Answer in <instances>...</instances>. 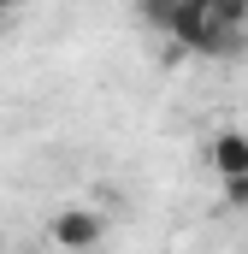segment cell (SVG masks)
Segmentation results:
<instances>
[{
  "instance_id": "cell-1",
  "label": "cell",
  "mask_w": 248,
  "mask_h": 254,
  "mask_svg": "<svg viewBox=\"0 0 248 254\" xmlns=\"http://www.w3.org/2000/svg\"><path fill=\"white\" fill-rule=\"evenodd\" d=\"M101 237H107V219H101L95 207H65L60 219H54V243H60L65 254H89Z\"/></svg>"
},
{
  "instance_id": "cell-2",
  "label": "cell",
  "mask_w": 248,
  "mask_h": 254,
  "mask_svg": "<svg viewBox=\"0 0 248 254\" xmlns=\"http://www.w3.org/2000/svg\"><path fill=\"white\" fill-rule=\"evenodd\" d=\"M207 166H213L219 178H243L248 172V136L243 130H219L213 148H207Z\"/></svg>"
},
{
  "instance_id": "cell-3",
  "label": "cell",
  "mask_w": 248,
  "mask_h": 254,
  "mask_svg": "<svg viewBox=\"0 0 248 254\" xmlns=\"http://www.w3.org/2000/svg\"><path fill=\"white\" fill-rule=\"evenodd\" d=\"M201 6H207L213 24H225V30H248V0H201Z\"/></svg>"
},
{
  "instance_id": "cell-4",
  "label": "cell",
  "mask_w": 248,
  "mask_h": 254,
  "mask_svg": "<svg viewBox=\"0 0 248 254\" xmlns=\"http://www.w3.org/2000/svg\"><path fill=\"white\" fill-rule=\"evenodd\" d=\"M136 6H142V18H148L160 36L172 30V12H178V0H136Z\"/></svg>"
},
{
  "instance_id": "cell-5",
  "label": "cell",
  "mask_w": 248,
  "mask_h": 254,
  "mask_svg": "<svg viewBox=\"0 0 248 254\" xmlns=\"http://www.w3.org/2000/svg\"><path fill=\"white\" fill-rule=\"evenodd\" d=\"M225 201H231V207H248V172L243 178H225Z\"/></svg>"
},
{
  "instance_id": "cell-6",
  "label": "cell",
  "mask_w": 248,
  "mask_h": 254,
  "mask_svg": "<svg viewBox=\"0 0 248 254\" xmlns=\"http://www.w3.org/2000/svg\"><path fill=\"white\" fill-rule=\"evenodd\" d=\"M18 6H24V0H0V18H6V12H18Z\"/></svg>"
},
{
  "instance_id": "cell-7",
  "label": "cell",
  "mask_w": 248,
  "mask_h": 254,
  "mask_svg": "<svg viewBox=\"0 0 248 254\" xmlns=\"http://www.w3.org/2000/svg\"><path fill=\"white\" fill-rule=\"evenodd\" d=\"M0 249H6V237H0Z\"/></svg>"
}]
</instances>
